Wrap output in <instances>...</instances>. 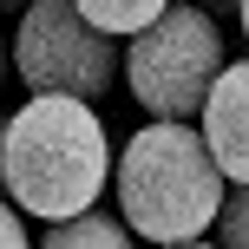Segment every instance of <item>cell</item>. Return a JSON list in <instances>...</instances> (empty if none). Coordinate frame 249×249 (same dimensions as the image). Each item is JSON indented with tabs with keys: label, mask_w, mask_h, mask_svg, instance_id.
Here are the masks:
<instances>
[{
	"label": "cell",
	"mask_w": 249,
	"mask_h": 249,
	"mask_svg": "<svg viewBox=\"0 0 249 249\" xmlns=\"http://www.w3.org/2000/svg\"><path fill=\"white\" fill-rule=\"evenodd\" d=\"M112 164L118 151L92 99L33 92L20 112H7V197L39 223H59L99 203Z\"/></svg>",
	"instance_id": "1"
},
{
	"label": "cell",
	"mask_w": 249,
	"mask_h": 249,
	"mask_svg": "<svg viewBox=\"0 0 249 249\" xmlns=\"http://www.w3.org/2000/svg\"><path fill=\"white\" fill-rule=\"evenodd\" d=\"M112 190H118V216L131 223V236L190 249L216 230L230 177L190 118H151L144 131L124 138L112 164Z\"/></svg>",
	"instance_id": "2"
},
{
	"label": "cell",
	"mask_w": 249,
	"mask_h": 249,
	"mask_svg": "<svg viewBox=\"0 0 249 249\" xmlns=\"http://www.w3.org/2000/svg\"><path fill=\"white\" fill-rule=\"evenodd\" d=\"M223 59L230 46H223L216 13L197 0H171L151 26H138L124 39V86L151 118H197Z\"/></svg>",
	"instance_id": "3"
},
{
	"label": "cell",
	"mask_w": 249,
	"mask_h": 249,
	"mask_svg": "<svg viewBox=\"0 0 249 249\" xmlns=\"http://www.w3.org/2000/svg\"><path fill=\"white\" fill-rule=\"evenodd\" d=\"M124 72V39L92 26L72 0H26L13 26V79L33 92H72L99 105Z\"/></svg>",
	"instance_id": "4"
},
{
	"label": "cell",
	"mask_w": 249,
	"mask_h": 249,
	"mask_svg": "<svg viewBox=\"0 0 249 249\" xmlns=\"http://www.w3.org/2000/svg\"><path fill=\"white\" fill-rule=\"evenodd\" d=\"M197 131L230 184H249V59H223L210 79V99L197 112Z\"/></svg>",
	"instance_id": "5"
},
{
	"label": "cell",
	"mask_w": 249,
	"mask_h": 249,
	"mask_svg": "<svg viewBox=\"0 0 249 249\" xmlns=\"http://www.w3.org/2000/svg\"><path fill=\"white\" fill-rule=\"evenodd\" d=\"M118 243H131V223L118 210H99V203L46 223V249H118Z\"/></svg>",
	"instance_id": "6"
},
{
	"label": "cell",
	"mask_w": 249,
	"mask_h": 249,
	"mask_svg": "<svg viewBox=\"0 0 249 249\" xmlns=\"http://www.w3.org/2000/svg\"><path fill=\"white\" fill-rule=\"evenodd\" d=\"M79 13H86L92 26H105V33H118V39H131L138 26H151L171 0H72Z\"/></svg>",
	"instance_id": "7"
},
{
	"label": "cell",
	"mask_w": 249,
	"mask_h": 249,
	"mask_svg": "<svg viewBox=\"0 0 249 249\" xmlns=\"http://www.w3.org/2000/svg\"><path fill=\"white\" fill-rule=\"evenodd\" d=\"M216 236L230 249H249V184H230L223 190V210H216Z\"/></svg>",
	"instance_id": "8"
},
{
	"label": "cell",
	"mask_w": 249,
	"mask_h": 249,
	"mask_svg": "<svg viewBox=\"0 0 249 249\" xmlns=\"http://www.w3.org/2000/svg\"><path fill=\"white\" fill-rule=\"evenodd\" d=\"M20 243H26V210L0 190V249H20Z\"/></svg>",
	"instance_id": "9"
},
{
	"label": "cell",
	"mask_w": 249,
	"mask_h": 249,
	"mask_svg": "<svg viewBox=\"0 0 249 249\" xmlns=\"http://www.w3.org/2000/svg\"><path fill=\"white\" fill-rule=\"evenodd\" d=\"M7 79H13V39L0 33V99H7Z\"/></svg>",
	"instance_id": "10"
},
{
	"label": "cell",
	"mask_w": 249,
	"mask_h": 249,
	"mask_svg": "<svg viewBox=\"0 0 249 249\" xmlns=\"http://www.w3.org/2000/svg\"><path fill=\"white\" fill-rule=\"evenodd\" d=\"M0 190H7V112H0Z\"/></svg>",
	"instance_id": "11"
},
{
	"label": "cell",
	"mask_w": 249,
	"mask_h": 249,
	"mask_svg": "<svg viewBox=\"0 0 249 249\" xmlns=\"http://www.w3.org/2000/svg\"><path fill=\"white\" fill-rule=\"evenodd\" d=\"M197 7H210V13H236V0H197Z\"/></svg>",
	"instance_id": "12"
},
{
	"label": "cell",
	"mask_w": 249,
	"mask_h": 249,
	"mask_svg": "<svg viewBox=\"0 0 249 249\" xmlns=\"http://www.w3.org/2000/svg\"><path fill=\"white\" fill-rule=\"evenodd\" d=\"M236 20H243V39H249V0H236Z\"/></svg>",
	"instance_id": "13"
},
{
	"label": "cell",
	"mask_w": 249,
	"mask_h": 249,
	"mask_svg": "<svg viewBox=\"0 0 249 249\" xmlns=\"http://www.w3.org/2000/svg\"><path fill=\"white\" fill-rule=\"evenodd\" d=\"M26 7V0H0V20H7V13H20Z\"/></svg>",
	"instance_id": "14"
}]
</instances>
